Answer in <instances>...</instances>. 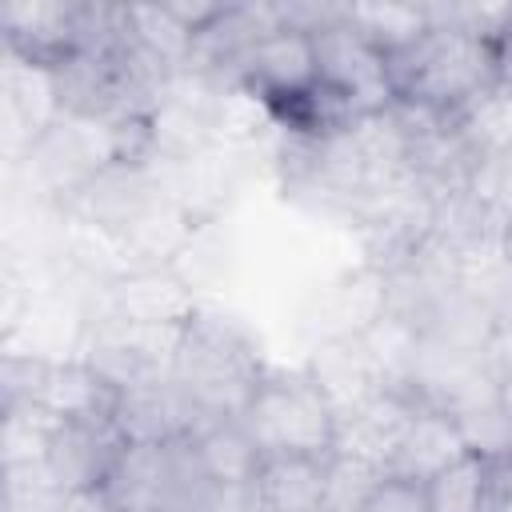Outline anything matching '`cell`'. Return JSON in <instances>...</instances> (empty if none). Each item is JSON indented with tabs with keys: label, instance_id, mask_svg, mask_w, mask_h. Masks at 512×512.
<instances>
[{
	"label": "cell",
	"instance_id": "1",
	"mask_svg": "<svg viewBox=\"0 0 512 512\" xmlns=\"http://www.w3.org/2000/svg\"><path fill=\"white\" fill-rule=\"evenodd\" d=\"M388 72H392V88L400 104L456 116L464 104H472L484 88L500 80L496 40L464 24H448L432 16V28L412 48L388 60Z\"/></svg>",
	"mask_w": 512,
	"mask_h": 512
},
{
	"label": "cell",
	"instance_id": "2",
	"mask_svg": "<svg viewBox=\"0 0 512 512\" xmlns=\"http://www.w3.org/2000/svg\"><path fill=\"white\" fill-rule=\"evenodd\" d=\"M108 512H236L248 492H224L200 464L192 436L124 444L100 488Z\"/></svg>",
	"mask_w": 512,
	"mask_h": 512
},
{
	"label": "cell",
	"instance_id": "3",
	"mask_svg": "<svg viewBox=\"0 0 512 512\" xmlns=\"http://www.w3.org/2000/svg\"><path fill=\"white\" fill-rule=\"evenodd\" d=\"M176 384L192 396L204 420L212 416H240L264 380V364L248 336L220 316L196 312L180 336L172 360Z\"/></svg>",
	"mask_w": 512,
	"mask_h": 512
},
{
	"label": "cell",
	"instance_id": "4",
	"mask_svg": "<svg viewBox=\"0 0 512 512\" xmlns=\"http://www.w3.org/2000/svg\"><path fill=\"white\" fill-rule=\"evenodd\" d=\"M244 428L268 456H328L336 444V408L308 368L264 372L248 408Z\"/></svg>",
	"mask_w": 512,
	"mask_h": 512
},
{
	"label": "cell",
	"instance_id": "5",
	"mask_svg": "<svg viewBox=\"0 0 512 512\" xmlns=\"http://www.w3.org/2000/svg\"><path fill=\"white\" fill-rule=\"evenodd\" d=\"M312 40H316V64H320V96L340 124L396 104L388 56L372 48L344 20L340 4H332V12L312 28Z\"/></svg>",
	"mask_w": 512,
	"mask_h": 512
},
{
	"label": "cell",
	"instance_id": "6",
	"mask_svg": "<svg viewBox=\"0 0 512 512\" xmlns=\"http://www.w3.org/2000/svg\"><path fill=\"white\" fill-rule=\"evenodd\" d=\"M228 80L244 84L252 96H260L276 120L284 124L296 116L320 88V64H316V40L300 24H276L264 32L228 72Z\"/></svg>",
	"mask_w": 512,
	"mask_h": 512
},
{
	"label": "cell",
	"instance_id": "7",
	"mask_svg": "<svg viewBox=\"0 0 512 512\" xmlns=\"http://www.w3.org/2000/svg\"><path fill=\"white\" fill-rule=\"evenodd\" d=\"M124 444L128 440H124V432L116 428L112 416L56 420L52 432H48L44 468L68 492H100L104 480L112 476Z\"/></svg>",
	"mask_w": 512,
	"mask_h": 512
},
{
	"label": "cell",
	"instance_id": "8",
	"mask_svg": "<svg viewBox=\"0 0 512 512\" xmlns=\"http://www.w3.org/2000/svg\"><path fill=\"white\" fill-rule=\"evenodd\" d=\"M84 8L88 4H48V0H12L0 4V28H4V52L12 60L56 68L68 60L80 44H88L84 32Z\"/></svg>",
	"mask_w": 512,
	"mask_h": 512
},
{
	"label": "cell",
	"instance_id": "9",
	"mask_svg": "<svg viewBox=\"0 0 512 512\" xmlns=\"http://www.w3.org/2000/svg\"><path fill=\"white\" fill-rule=\"evenodd\" d=\"M104 312L140 328H188L196 316L192 284L172 268H124L104 284Z\"/></svg>",
	"mask_w": 512,
	"mask_h": 512
},
{
	"label": "cell",
	"instance_id": "10",
	"mask_svg": "<svg viewBox=\"0 0 512 512\" xmlns=\"http://www.w3.org/2000/svg\"><path fill=\"white\" fill-rule=\"evenodd\" d=\"M416 408H420V400L412 392H400V388H388V392L360 400L356 408L336 416L332 452H344L352 460H364V464L388 472L400 444H404V432H408Z\"/></svg>",
	"mask_w": 512,
	"mask_h": 512
},
{
	"label": "cell",
	"instance_id": "11",
	"mask_svg": "<svg viewBox=\"0 0 512 512\" xmlns=\"http://www.w3.org/2000/svg\"><path fill=\"white\" fill-rule=\"evenodd\" d=\"M116 428L124 432L128 444H164V440H180L192 436L204 416L192 404V396L176 384V376H156L144 380L128 392H120L116 412H112Z\"/></svg>",
	"mask_w": 512,
	"mask_h": 512
},
{
	"label": "cell",
	"instance_id": "12",
	"mask_svg": "<svg viewBox=\"0 0 512 512\" xmlns=\"http://www.w3.org/2000/svg\"><path fill=\"white\" fill-rule=\"evenodd\" d=\"M468 452H472V448H468V440H464L460 420H456L452 412H444V408L420 404L388 472L428 484L432 476H440L444 468H452L456 460H464Z\"/></svg>",
	"mask_w": 512,
	"mask_h": 512
},
{
	"label": "cell",
	"instance_id": "13",
	"mask_svg": "<svg viewBox=\"0 0 512 512\" xmlns=\"http://www.w3.org/2000/svg\"><path fill=\"white\" fill-rule=\"evenodd\" d=\"M392 308V284L388 272L376 264H364L340 280L328 284V292L316 304V316L324 312L320 324V340H336V336H356L368 324H376L384 312Z\"/></svg>",
	"mask_w": 512,
	"mask_h": 512
},
{
	"label": "cell",
	"instance_id": "14",
	"mask_svg": "<svg viewBox=\"0 0 512 512\" xmlns=\"http://www.w3.org/2000/svg\"><path fill=\"white\" fill-rule=\"evenodd\" d=\"M196 456L204 464V472L224 488V492H252L260 468H264V452L252 440V432L244 428L240 416H212L192 432Z\"/></svg>",
	"mask_w": 512,
	"mask_h": 512
},
{
	"label": "cell",
	"instance_id": "15",
	"mask_svg": "<svg viewBox=\"0 0 512 512\" xmlns=\"http://www.w3.org/2000/svg\"><path fill=\"white\" fill-rule=\"evenodd\" d=\"M464 212L480 236V244L500 248L512 236V144L480 156L460 192Z\"/></svg>",
	"mask_w": 512,
	"mask_h": 512
},
{
	"label": "cell",
	"instance_id": "16",
	"mask_svg": "<svg viewBox=\"0 0 512 512\" xmlns=\"http://www.w3.org/2000/svg\"><path fill=\"white\" fill-rule=\"evenodd\" d=\"M120 392L80 356L72 360H48L40 396L32 408H40L52 420H80V416H112Z\"/></svg>",
	"mask_w": 512,
	"mask_h": 512
},
{
	"label": "cell",
	"instance_id": "17",
	"mask_svg": "<svg viewBox=\"0 0 512 512\" xmlns=\"http://www.w3.org/2000/svg\"><path fill=\"white\" fill-rule=\"evenodd\" d=\"M308 372L316 376V384L328 392L336 416L356 408L360 400L376 396V392H388L368 360V352L360 348L356 336H336V340H320L312 360H308Z\"/></svg>",
	"mask_w": 512,
	"mask_h": 512
},
{
	"label": "cell",
	"instance_id": "18",
	"mask_svg": "<svg viewBox=\"0 0 512 512\" xmlns=\"http://www.w3.org/2000/svg\"><path fill=\"white\" fill-rule=\"evenodd\" d=\"M324 464L328 456H268L252 496L272 512H324Z\"/></svg>",
	"mask_w": 512,
	"mask_h": 512
},
{
	"label": "cell",
	"instance_id": "19",
	"mask_svg": "<svg viewBox=\"0 0 512 512\" xmlns=\"http://www.w3.org/2000/svg\"><path fill=\"white\" fill-rule=\"evenodd\" d=\"M424 488H428L432 512H500V496H504L500 464L476 452H468L464 460L432 476Z\"/></svg>",
	"mask_w": 512,
	"mask_h": 512
},
{
	"label": "cell",
	"instance_id": "20",
	"mask_svg": "<svg viewBox=\"0 0 512 512\" xmlns=\"http://www.w3.org/2000/svg\"><path fill=\"white\" fill-rule=\"evenodd\" d=\"M340 8H344V20L388 60L412 48L432 28L428 4H340Z\"/></svg>",
	"mask_w": 512,
	"mask_h": 512
},
{
	"label": "cell",
	"instance_id": "21",
	"mask_svg": "<svg viewBox=\"0 0 512 512\" xmlns=\"http://www.w3.org/2000/svg\"><path fill=\"white\" fill-rule=\"evenodd\" d=\"M384 472L364 464V460H352L344 452H328V464H324V512H360V504L368 500V492L376 488Z\"/></svg>",
	"mask_w": 512,
	"mask_h": 512
},
{
	"label": "cell",
	"instance_id": "22",
	"mask_svg": "<svg viewBox=\"0 0 512 512\" xmlns=\"http://www.w3.org/2000/svg\"><path fill=\"white\" fill-rule=\"evenodd\" d=\"M360 512H432V508H428V488L420 480L384 472L368 492V500L360 504Z\"/></svg>",
	"mask_w": 512,
	"mask_h": 512
},
{
	"label": "cell",
	"instance_id": "23",
	"mask_svg": "<svg viewBox=\"0 0 512 512\" xmlns=\"http://www.w3.org/2000/svg\"><path fill=\"white\" fill-rule=\"evenodd\" d=\"M492 368H496L504 396H512V324L492 332Z\"/></svg>",
	"mask_w": 512,
	"mask_h": 512
},
{
	"label": "cell",
	"instance_id": "24",
	"mask_svg": "<svg viewBox=\"0 0 512 512\" xmlns=\"http://www.w3.org/2000/svg\"><path fill=\"white\" fill-rule=\"evenodd\" d=\"M496 68H500V84L512 88V8H508V20L496 32Z\"/></svg>",
	"mask_w": 512,
	"mask_h": 512
},
{
	"label": "cell",
	"instance_id": "25",
	"mask_svg": "<svg viewBox=\"0 0 512 512\" xmlns=\"http://www.w3.org/2000/svg\"><path fill=\"white\" fill-rule=\"evenodd\" d=\"M236 512H272V508H268V504H260V500H256V496L248 492V500H244V504H240Z\"/></svg>",
	"mask_w": 512,
	"mask_h": 512
},
{
	"label": "cell",
	"instance_id": "26",
	"mask_svg": "<svg viewBox=\"0 0 512 512\" xmlns=\"http://www.w3.org/2000/svg\"><path fill=\"white\" fill-rule=\"evenodd\" d=\"M500 252H504V260H508V264H512V236H508V240H504V244H500Z\"/></svg>",
	"mask_w": 512,
	"mask_h": 512
}]
</instances>
